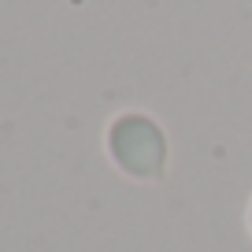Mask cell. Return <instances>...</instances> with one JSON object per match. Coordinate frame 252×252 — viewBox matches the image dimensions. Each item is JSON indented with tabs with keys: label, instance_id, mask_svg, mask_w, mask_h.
<instances>
[{
	"label": "cell",
	"instance_id": "cell-1",
	"mask_svg": "<svg viewBox=\"0 0 252 252\" xmlns=\"http://www.w3.org/2000/svg\"><path fill=\"white\" fill-rule=\"evenodd\" d=\"M111 156L119 167L137 178H159L167 159V145L159 126L145 115H123L111 126Z\"/></svg>",
	"mask_w": 252,
	"mask_h": 252
}]
</instances>
